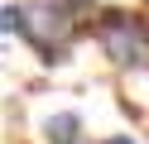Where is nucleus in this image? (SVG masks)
I'll use <instances>...</instances> for the list:
<instances>
[{
	"instance_id": "obj_2",
	"label": "nucleus",
	"mask_w": 149,
	"mask_h": 144,
	"mask_svg": "<svg viewBox=\"0 0 149 144\" xmlns=\"http://www.w3.org/2000/svg\"><path fill=\"white\" fill-rule=\"evenodd\" d=\"M39 134H43V144H82V115L77 111H53V115H43Z\"/></svg>"
},
{
	"instance_id": "obj_1",
	"label": "nucleus",
	"mask_w": 149,
	"mask_h": 144,
	"mask_svg": "<svg viewBox=\"0 0 149 144\" xmlns=\"http://www.w3.org/2000/svg\"><path fill=\"white\" fill-rule=\"evenodd\" d=\"M96 43L116 67H139L149 58V24L125 10H106L96 19Z\"/></svg>"
},
{
	"instance_id": "obj_3",
	"label": "nucleus",
	"mask_w": 149,
	"mask_h": 144,
	"mask_svg": "<svg viewBox=\"0 0 149 144\" xmlns=\"http://www.w3.org/2000/svg\"><path fill=\"white\" fill-rule=\"evenodd\" d=\"M19 24H24V10L19 5H5V10H0V34H19Z\"/></svg>"
},
{
	"instance_id": "obj_4",
	"label": "nucleus",
	"mask_w": 149,
	"mask_h": 144,
	"mask_svg": "<svg viewBox=\"0 0 149 144\" xmlns=\"http://www.w3.org/2000/svg\"><path fill=\"white\" fill-rule=\"evenodd\" d=\"M106 144H135V139H130V134H111Z\"/></svg>"
},
{
	"instance_id": "obj_5",
	"label": "nucleus",
	"mask_w": 149,
	"mask_h": 144,
	"mask_svg": "<svg viewBox=\"0 0 149 144\" xmlns=\"http://www.w3.org/2000/svg\"><path fill=\"white\" fill-rule=\"evenodd\" d=\"M139 5H144V10H149V0H139Z\"/></svg>"
}]
</instances>
